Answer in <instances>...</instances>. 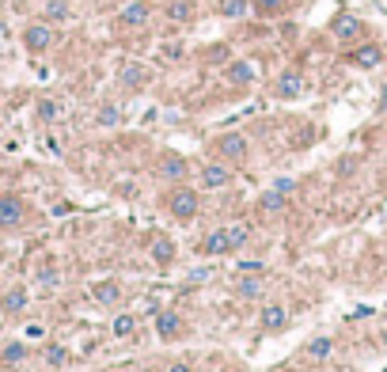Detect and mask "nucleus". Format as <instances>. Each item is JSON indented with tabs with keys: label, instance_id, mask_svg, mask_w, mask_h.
Masks as SVG:
<instances>
[{
	"label": "nucleus",
	"instance_id": "f257e3e1",
	"mask_svg": "<svg viewBox=\"0 0 387 372\" xmlns=\"http://www.w3.org/2000/svg\"><path fill=\"white\" fill-rule=\"evenodd\" d=\"M197 206H202V201H197V190H190V186H175L171 194H167V213H171L175 220H194L197 217Z\"/></svg>",
	"mask_w": 387,
	"mask_h": 372
},
{
	"label": "nucleus",
	"instance_id": "f03ea898",
	"mask_svg": "<svg viewBox=\"0 0 387 372\" xmlns=\"http://www.w3.org/2000/svg\"><path fill=\"white\" fill-rule=\"evenodd\" d=\"M53 39H58V34H53L50 23H31V27L23 31V46H27L31 53H46V50L53 46Z\"/></svg>",
	"mask_w": 387,
	"mask_h": 372
},
{
	"label": "nucleus",
	"instance_id": "7ed1b4c3",
	"mask_svg": "<svg viewBox=\"0 0 387 372\" xmlns=\"http://www.w3.org/2000/svg\"><path fill=\"white\" fill-rule=\"evenodd\" d=\"M216 152H221L224 160H232V164H243V160H247V137H243V133L216 137Z\"/></svg>",
	"mask_w": 387,
	"mask_h": 372
},
{
	"label": "nucleus",
	"instance_id": "20e7f679",
	"mask_svg": "<svg viewBox=\"0 0 387 372\" xmlns=\"http://www.w3.org/2000/svg\"><path fill=\"white\" fill-rule=\"evenodd\" d=\"M186 171H190V164H186V156H178V152H164L159 164H156V175H164V179H171V182H183Z\"/></svg>",
	"mask_w": 387,
	"mask_h": 372
},
{
	"label": "nucleus",
	"instance_id": "39448f33",
	"mask_svg": "<svg viewBox=\"0 0 387 372\" xmlns=\"http://www.w3.org/2000/svg\"><path fill=\"white\" fill-rule=\"evenodd\" d=\"M23 217H27L23 198H15V194H4V198H0V228H15Z\"/></svg>",
	"mask_w": 387,
	"mask_h": 372
},
{
	"label": "nucleus",
	"instance_id": "423d86ee",
	"mask_svg": "<svg viewBox=\"0 0 387 372\" xmlns=\"http://www.w3.org/2000/svg\"><path fill=\"white\" fill-rule=\"evenodd\" d=\"M118 84H122V88H129V91H140L148 84V69L140 61H126L118 69Z\"/></svg>",
	"mask_w": 387,
	"mask_h": 372
},
{
	"label": "nucleus",
	"instance_id": "0eeeda50",
	"mask_svg": "<svg viewBox=\"0 0 387 372\" xmlns=\"http://www.w3.org/2000/svg\"><path fill=\"white\" fill-rule=\"evenodd\" d=\"M148 15H152L148 0H133V4H126V8L118 12V23H122V27H145Z\"/></svg>",
	"mask_w": 387,
	"mask_h": 372
},
{
	"label": "nucleus",
	"instance_id": "6e6552de",
	"mask_svg": "<svg viewBox=\"0 0 387 372\" xmlns=\"http://www.w3.org/2000/svg\"><path fill=\"white\" fill-rule=\"evenodd\" d=\"M197 251H202V255H228L232 251V239H228V228H216V232H209V236L202 239V244H197Z\"/></svg>",
	"mask_w": 387,
	"mask_h": 372
},
{
	"label": "nucleus",
	"instance_id": "1a4fd4ad",
	"mask_svg": "<svg viewBox=\"0 0 387 372\" xmlns=\"http://www.w3.org/2000/svg\"><path fill=\"white\" fill-rule=\"evenodd\" d=\"M285 323H289V308L285 304H266L258 315V327L262 331H285Z\"/></svg>",
	"mask_w": 387,
	"mask_h": 372
},
{
	"label": "nucleus",
	"instance_id": "9d476101",
	"mask_svg": "<svg viewBox=\"0 0 387 372\" xmlns=\"http://www.w3.org/2000/svg\"><path fill=\"white\" fill-rule=\"evenodd\" d=\"M156 331H159V338H164V342H175L178 334H183V315H178V312H159L156 315Z\"/></svg>",
	"mask_w": 387,
	"mask_h": 372
},
{
	"label": "nucleus",
	"instance_id": "9b49d317",
	"mask_svg": "<svg viewBox=\"0 0 387 372\" xmlns=\"http://www.w3.org/2000/svg\"><path fill=\"white\" fill-rule=\"evenodd\" d=\"M232 182V171L224 164H205L202 167V186L205 190H221V186H228Z\"/></svg>",
	"mask_w": 387,
	"mask_h": 372
},
{
	"label": "nucleus",
	"instance_id": "f8f14e48",
	"mask_svg": "<svg viewBox=\"0 0 387 372\" xmlns=\"http://www.w3.org/2000/svg\"><path fill=\"white\" fill-rule=\"evenodd\" d=\"M304 88H308V84H304L300 72H285V77L277 80V95L281 99H300V95H304Z\"/></svg>",
	"mask_w": 387,
	"mask_h": 372
},
{
	"label": "nucleus",
	"instance_id": "ddd939ff",
	"mask_svg": "<svg viewBox=\"0 0 387 372\" xmlns=\"http://www.w3.org/2000/svg\"><path fill=\"white\" fill-rule=\"evenodd\" d=\"M194 15H197L194 0H167V20L171 23H190Z\"/></svg>",
	"mask_w": 387,
	"mask_h": 372
},
{
	"label": "nucleus",
	"instance_id": "4468645a",
	"mask_svg": "<svg viewBox=\"0 0 387 372\" xmlns=\"http://www.w3.org/2000/svg\"><path fill=\"white\" fill-rule=\"evenodd\" d=\"M152 263H159V266H167L175 258V239L171 236H152Z\"/></svg>",
	"mask_w": 387,
	"mask_h": 372
},
{
	"label": "nucleus",
	"instance_id": "2eb2a0df",
	"mask_svg": "<svg viewBox=\"0 0 387 372\" xmlns=\"http://www.w3.org/2000/svg\"><path fill=\"white\" fill-rule=\"evenodd\" d=\"M357 34H361V20H357V15H342V20H334V39L338 42H353Z\"/></svg>",
	"mask_w": 387,
	"mask_h": 372
},
{
	"label": "nucleus",
	"instance_id": "dca6fc26",
	"mask_svg": "<svg viewBox=\"0 0 387 372\" xmlns=\"http://www.w3.org/2000/svg\"><path fill=\"white\" fill-rule=\"evenodd\" d=\"M23 361H27V346H23V342H8V346L0 350V365H4V368H20Z\"/></svg>",
	"mask_w": 387,
	"mask_h": 372
},
{
	"label": "nucleus",
	"instance_id": "f3484780",
	"mask_svg": "<svg viewBox=\"0 0 387 372\" xmlns=\"http://www.w3.org/2000/svg\"><path fill=\"white\" fill-rule=\"evenodd\" d=\"M224 77H228V84H240V88H247V84L254 80V69L247 61H228V72H224Z\"/></svg>",
	"mask_w": 387,
	"mask_h": 372
},
{
	"label": "nucleus",
	"instance_id": "a211bd4d",
	"mask_svg": "<svg viewBox=\"0 0 387 372\" xmlns=\"http://www.w3.org/2000/svg\"><path fill=\"white\" fill-rule=\"evenodd\" d=\"M91 296H96L99 304H118L122 300V285L118 281H99V285H91Z\"/></svg>",
	"mask_w": 387,
	"mask_h": 372
},
{
	"label": "nucleus",
	"instance_id": "6ab92c4d",
	"mask_svg": "<svg viewBox=\"0 0 387 372\" xmlns=\"http://www.w3.org/2000/svg\"><path fill=\"white\" fill-rule=\"evenodd\" d=\"M380 61H383L380 46H361V50L353 53V65H357V69H376Z\"/></svg>",
	"mask_w": 387,
	"mask_h": 372
},
{
	"label": "nucleus",
	"instance_id": "aec40b11",
	"mask_svg": "<svg viewBox=\"0 0 387 372\" xmlns=\"http://www.w3.org/2000/svg\"><path fill=\"white\" fill-rule=\"evenodd\" d=\"M216 12H221L224 20H243V15L251 12V0H221V4H216Z\"/></svg>",
	"mask_w": 387,
	"mask_h": 372
},
{
	"label": "nucleus",
	"instance_id": "412c9836",
	"mask_svg": "<svg viewBox=\"0 0 387 372\" xmlns=\"http://www.w3.org/2000/svg\"><path fill=\"white\" fill-rule=\"evenodd\" d=\"M235 293H240L243 300H258V296H262V277H258V274H247V277H240V285H235Z\"/></svg>",
	"mask_w": 387,
	"mask_h": 372
},
{
	"label": "nucleus",
	"instance_id": "4be33fe9",
	"mask_svg": "<svg viewBox=\"0 0 387 372\" xmlns=\"http://www.w3.org/2000/svg\"><path fill=\"white\" fill-rule=\"evenodd\" d=\"M23 308H27V289H12L0 300V312H8V315H20Z\"/></svg>",
	"mask_w": 387,
	"mask_h": 372
},
{
	"label": "nucleus",
	"instance_id": "5701e85b",
	"mask_svg": "<svg viewBox=\"0 0 387 372\" xmlns=\"http://www.w3.org/2000/svg\"><path fill=\"white\" fill-rule=\"evenodd\" d=\"M258 206L266 209V213H281V209L289 206V194H281V190H266V194L258 198Z\"/></svg>",
	"mask_w": 387,
	"mask_h": 372
},
{
	"label": "nucleus",
	"instance_id": "b1692460",
	"mask_svg": "<svg viewBox=\"0 0 387 372\" xmlns=\"http://www.w3.org/2000/svg\"><path fill=\"white\" fill-rule=\"evenodd\" d=\"M69 0H46V23H61V20H69Z\"/></svg>",
	"mask_w": 387,
	"mask_h": 372
},
{
	"label": "nucleus",
	"instance_id": "393cba45",
	"mask_svg": "<svg viewBox=\"0 0 387 372\" xmlns=\"http://www.w3.org/2000/svg\"><path fill=\"white\" fill-rule=\"evenodd\" d=\"M34 110H39L42 122H58V118L65 114V107L58 103V99H39V107H34Z\"/></svg>",
	"mask_w": 387,
	"mask_h": 372
},
{
	"label": "nucleus",
	"instance_id": "a878e982",
	"mask_svg": "<svg viewBox=\"0 0 387 372\" xmlns=\"http://www.w3.org/2000/svg\"><path fill=\"white\" fill-rule=\"evenodd\" d=\"M251 8H254L258 15H266V20H270V15H281V12H285L289 0H251Z\"/></svg>",
	"mask_w": 387,
	"mask_h": 372
},
{
	"label": "nucleus",
	"instance_id": "bb28decb",
	"mask_svg": "<svg viewBox=\"0 0 387 372\" xmlns=\"http://www.w3.org/2000/svg\"><path fill=\"white\" fill-rule=\"evenodd\" d=\"M110 331H114L118 338H133L137 334V315H118V319L110 323Z\"/></svg>",
	"mask_w": 387,
	"mask_h": 372
},
{
	"label": "nucleus",
	"instance_id": "cd10ccee",
	"mask_svg": "<svg viewBox=\"0 0 387 372\" xmlns=\"http://www.w3.org/2000/svg\"><path fill=\"white\" fill-rule=\"evenodd\" d=\"M118 122H122V107L103 103V107H99V126H103V129H110V126H118Z\"/></svg>",
	"mask_w": 387,
	"mask_h": 372
},
{
	"label": "nucleus",
	"instance_id": "c85d7f7f",
	"mask_svg": "<svg viewBox=\"0 0 387 372\" xmlns=\"http://www.w3.org/2000/svg\"><path fill=\"white\" fill-rule=\"evenodd\" d=\"M330 350H334V342H330V338H315V342L308 346V357H311V361H327Z\"/></svg>",
	"mask_w": 387,
	"mask_h": 372
},
{
	"label": "nucleus",
	"instance_id": "c756f323",
	"mask_svg": "<svg viewBox=\"0 0 387 372\" xmlns=\"http://www.w3.org/2000/svg\"><path fill=\"white\" fill-rule=\"evenodd\" d=\"M228 239H232V251H240V247L251 239V228H247V225H232V228H228Z\"/></svg>",
	"mask_w": 387,
	"mask_h": 372
},
{
	"label": "nucleus",
	"instance_id": "7c9ffc66",
	"mask_svg": "<svg viewBox=\"0 0 387 372\" xmlns=\"http://www.w3.org/2000/svg\"><path fill=\"white\" fill-rule=\"evenodd\" d=\"M42 357H46V365H50V368H61L65 365V346H46Z\"/></svg>",
	"mask_w": 387,
	"mask_h": 372
},
{
	"label": "nucleus",
	"instance_id": "2f4dec72",
	"mask_svg": "<svg viewBox=\"0 0 387 372\" xmlns=\"http://www.w3.org/2000/svg\"><path fill=\"white\" fill-rule=\"evenodd\" d=\"M39 277H42V281H46V285H58V281H61V277H58V270H53V263H42V270H39Z\"/></svg>",
	"mask_w": 387,
	"mask_h": 372
},
{
	"label": "nucleus",
	"instance_id": "473e14b6",
	"mask_svg": "<svg viewBox=\"0 0 387 372\" xmlns=\"http://www.w3.org/2000/svg\"><path fill=\"white\" fill-rule=\"evenodd\" d=\"M273 190H281V194H292V190H296V179H277V182H273Z\"/></svg>",
	"mask_w": 387,
	"mask_h": 372
},
{
	"label": "nucleus",
	"instance_id": "72a5a7b5",
	"mask_svg": "<svg viewBox=\"0 0 387 372\" xmlns=\"http://www.w3.org/2000/svg\"><path fill=\"white\" fill-rule=\"evenodd\" d=\"M209 61H216V65L228 61V50H224V46H216V50H209Z\"/></svg>",
	"mask_w": 387,
	"mask_h": 372
},
{
	"label": "nucleus",
	"instance_id": "f704fd0d",
	"mask_svg": "<svg viewBox=\"0 0 387 372\" xmlns=\"http://www.w3.org/2000/svg\"><path fill=\"white\" fill-rule=\"evenodd\" d=\"M240 270H243V274H262V263H243Z\"/></svg>",
	"mask_w": 387,
	"mask_h": 372
},
{
	"label": "nucleus",
	"instance_id": "c9c22d12",
	"mask_svg": "<svg viewBox=\"0 0 387 372\" xmlns=\"http://www.w3.org/2000/svg\"><path fill=\"white\" fill-rule=\"evenodd\" d=\"M167 372H194V368L186 365V361H178V365H171V368H167Z\"/></svg>",
	"mask_w": 387,
	"mask_h": 372
},
{
	"label": "nucleus",
	"instance_id": "e433bc0d",
	"mask_svg": "<svg viewBox=\"0 0 387 372\" xmlns=\"http://www.w3.org/2000/svg\"><path fill=\"white\" fill-rule=\"evenodd\" d=\"M216 372H232V368H216Z\"/></svg>",
	"mask_w": 387,
	"mask_h": 372
}]
</instances>
